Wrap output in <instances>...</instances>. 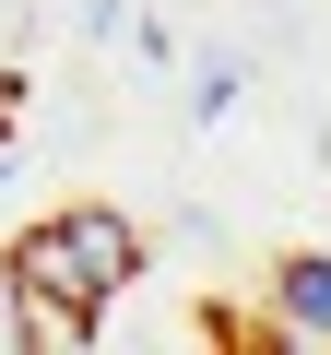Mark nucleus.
<instances>
[{"label": "nucleus", "instance_id": "1", "mask_svg": "<svg viewBox=\"0 0 331 355\" xmlns=\"http://www.w3.org/2000/svg\"><path fill=\"white\" fill-rule=\"evenodd\" d=\"M0 284H36V296H71V308L107 320L142 284V225L107 214V202H71V214H48V225H24L0 249Z\"/></svg>", "mask_w": 331, "mask_h": 355}, {"label": "nucleus", "instance_id": "4", "mask_svg": "<svg viewBox=\"0 0 331 355\" xmlns=\"http://www.w3.org/2000/svg\"><path fill=\"white\" fill-rule=\"evenodd\" d=\"M12 119H24V83H12V71H0V142H12Z\"/></svg>", "mask_w": 331, "mask_h": 355}, {"label": "nucleus", "instance_id": "3", "mask_svg": "<svg viewBox=\"0 0 331 355\" xmlns=\"http://www.w3.org/2000/svg\"><path fill=\"white\" fill-rule=\"evenodd\" d=\"M12 331H24L36 355H71V343H95V308H71V296H36V284H12Z\"/></svg>", "mask_w": 331, "mask_h": 355}, {"label": "nucleus", "instance_id": "2", "mask_svg": "<svg viewBox=\"0 0 331 355\" xmlns=\"http://www.w3.org/2000/svg\"><path fill=\"white\" fill-rule=\"evenodd\" d=\"M260 331H272V343L331 355V249H296V261H272V272H260Z\"/></svg>", "mask_w": 331, "mask_h": 355}]
</instances>
